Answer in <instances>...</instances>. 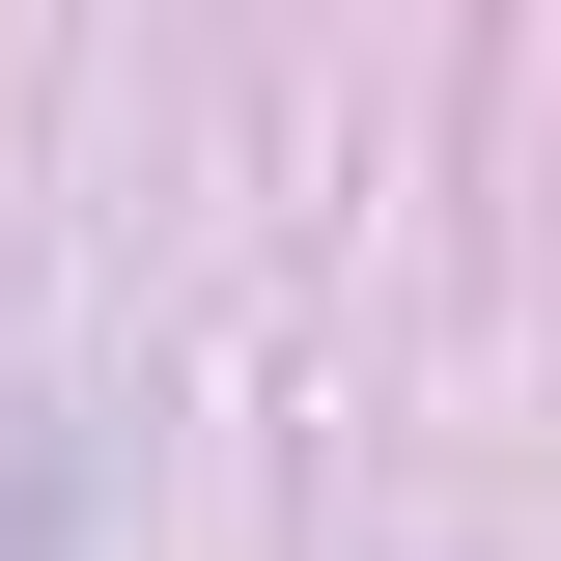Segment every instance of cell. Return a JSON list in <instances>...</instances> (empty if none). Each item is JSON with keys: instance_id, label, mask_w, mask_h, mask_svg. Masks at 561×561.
Masks as SVG:
<instances>
[{"instance_id": "6da1fadb", "label": "cell", "mask_w": 561, "mask_h": 561, "mask_svg": "<svg viewBox=\"0 0 561 561\" xmlns=\"http://www.w3.org/2000/svg\"><path fill=\"white\" fill-rule=\"evenodd\" d=\"M0 561H57V449H0Z\"/></svg>"}]
</instances>
